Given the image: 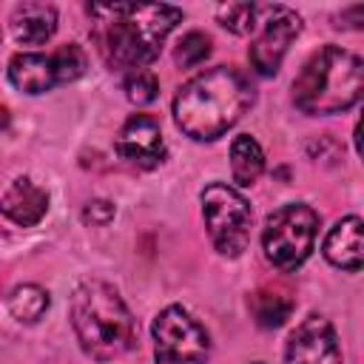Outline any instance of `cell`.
Segmentation results:
<instances>
[{
  "mask_svg": "<svg viewBox=\"0 0 364 364\" xmlns=\"http://www.w3.org/2000/svg\"><path fill=\"white\" fill-rule=\"evenodd\" d=\"M88 17L102 60L114 71L128 74L148 68L159 57L182 11L165 3H91Z\"/></svg>",
  "mask_w": 364,
  "mask_h": 364,
  "instance_id": "6da1fadb",
  "label": "cell"
},
{
  "mask_svg": "<svg viewBox=\"0 0 364 364\" xmlns=\"http://www.w3.org/2000/svg\"><path fill=\"white\" fill-rule=\"evenodd\" d=\"M253 97V85L242 71L230 65L205 68L176 91L173 122L185 136L210 142L228 134L245 117Z\"/></svg>",
  "mask_w": 364,
  "mask_h": 364,
  "instance_id": "7a4b0ae2",
  "label": "cell"
},
{
  "mask_svg": "<svg viewBox=\"0 0 364 364\" xmlns=\"http://www.w3.org/2000/svg\"><path fill=\"white\" fill-rule=\"evenodd\" d=\"M71 327L80 347L97 361H114L136 344V321L128 304L100 279H85L74 287Z\"/></svg>",
  "mask_w": 364,
  "mask_h": 364,
  "instance_id": "3957f363",
  "label": "cell"
},
{
  "mask_svg": "<svg viewBox=\"0 0 364 364\" xmlns=\"http://www.w3.org/2000/svg\"><path fill=\"white\" fill-rule=\"evenodd\" d=\"M364 63L341 46H321L293 80V102L310 117L341 114L361 100Z\"/></svg>",
  "mask_w": 364,
  "mask_h": 364,
  "instance_id": "277c9868",
  "label": "cell"
},
{
  "mask_svg": "<svg viewBox=\"0 0 364 364\" xmlns=\"http://www.w3.org/2000/svg\"><path fill=\"white\" fill-rule=\"evenodd\" d=\"M318 233V213L304 202H290L273 210L262 230V247L273 267L296 270L307 262Z\"/></svg>",
  "mask_w": 364,
  "mask_h": 364,
  "instance_id": "5b68a950",
  "label": "cell"
},
{
  "mask_svg": "<svg viewBox=\"0 0 364 364\" xmlns=\"http://www.w3.org/2000/svg\"><path fill=\"white\" fill-rule=\"evenodd\" d=\"M199 199H202V216H205V228L213 247L222 256H230V259L239 256L247 247L250 225H253V210L247 199L225 182H210Z\"/></svg>",
  "mask_w": 364,
  "mask_h": 364,
  "instance_id": "8992f818",
  "label": "cell"
},
{
  "mask_svg": "<svg viewBox=\"0 0 364 364\" xmlns=\"http://www.w3.org/2000/svg\"><path fill=\"white\" fill-rule=\"evenodd\" d=\"M88 57L77 43H65L51 54L20 51L9 63V80L23 94H46L54 85L74 82L85 74Z\"/></svg>",
  "mask_w": 364,
  "mask_h": 364,
  "instance_id": "52a82bcc",
  "label": "cell"
},
{
  "mask_svg": "<svg viewBox=\"0 0 364 364\" xmlns=\"http://www.w3.org/2000/svg\"><path fill=\"white\" fill-rule=\"evenodd\" d=\"M154 358L156 364H205L210 353L208 330L179 304L156 313L154 324Z\"/></svg>",
  "mask_w": 364,
  "mask_h": 364,
  "instance_id": "ba28073f",
  "label": "cell"
},
{
  "mask_svg": "<svg viewBox=\"0 0 364 364\" xmlns=\"http://www.w3.org/2000/svg\"><path fill=\"white\" fill-rule=\"evenodd\" d=\"M301 31V17L287 6H264L250 43V65L262 77H273Z\"/></svg>",
  "mask_w": 364,
  "mask_h": 364,
  "instance_id": "9c48e42d",
  "label": "cell"
},
{
  "mask_svg": "<svg viewBox=\"0 0 364 364\" xmlns=\"http://www.w3.org/2000/svg\"><path fill=\"white\" fill-rule=\"evenodd\" d=\"M287 364H344V353L333 324L321 316H307L287 338Z\"/></svg>",
  "mask_w": 364,
  "mask_h": 364,
  "instance_id": "30bf717a",
  "label": "cell"
},
{
  "mask_svg": "<svg viewBox=\"0 0 364 364\" xmlns=\"http://www.w3.org/2000/svg\"><path fill=\"white\" fill-rule=\"evenodd\" d=\"M117 154L136 168H156L165 159L162 128L148 114H134L117 134Z\"/></svg>",
  "mask_w": 364,
  "mask_h": 364,
  "instance_id": "8fae6325",
  "label": "cell"
},
{
  "mask_svg": "<svg viewBox=\"0 0 364 364\" xmlns=\"http://www.w3.org/2000/svg\"><path fill=\"white\" fill-rule=\"evenodd\" d=\"M48 210V193L28 176H17L0 196V213L20 228H34Z\"/></svg>",
  "mask_w": 364,
  "mask_h": 364,
  "instance_id": "7c38bea8",
  "label": "cell"
},
{
  "mask_svg": "<svg viewBox=\"0 0 364 364\" xmlns=\"http://www.w3.org/2000/svg\"><path fill=\"white\" fill-rule=\"evenodd\" d=\"M361 230H364V225L358 216H347V219L336 222V228L324 239V259L333 267H341L347 273H358L361 270V253H364Z\"/></svg>",
  "mask_w": 364,
  "mask_h": 364,
  "instance_id": "4fadbf2b",
  "label": "cell"
},
{
  "mask_svg": "<svg viewBox=\"0 0 364 364\" xmlns=\"http://www.w3.org/2000/svg\"><path fill=\"white\" fill-rule=\"evenodd\" d=\"M11 37L23 46H43L57 31V9L51 3H20L9 20Z\"/></svg>",
  "mask_w": 364,
  "mask_h": 364,
  "instance_id": "5bb4252c",
  "label": "cell"
},
{
  "mask_svg": "<svg viewBox=\"0 0 364 364\" xmlns=\"http://www.w3.org/2000/svg\"><path fill=\"white\" fill-rule=\"evenodd\" d=\"M264 171V151L250 134H239L230 142V173L239 188L253 185Z\"/></svg>",
  "mask_w": 364,
  "mask_h": 364,
  "instance_id": "9a60e30c",
  "label": "cell"
},
{
  "mask_svg": "<svg viewBox=\"0 0 364 364\" xmlns=\"http://www.w3.org/2000/svg\"><path fill=\"white\" fill-rule=\"evenodd\" d=\"M48 304H51V299H48V293H46L40 284H20V287H14L11 296H9V310H11V316H14L17 321H23V324L40 321V318L46 316Z\"/></svg>",
  "mask_w": 364,
  "mask_h": 364,
  "instance_id": "2e32d148",
  "label": "cell"
},
{
  "mask_svg": "<svg viewBox=\"0 0 364 364\" xmlns=\"http://www.w3.org/2000/svg\"><path fill=\"white\" fill-rule=\"evenodd\" d=\"M250 310H253V318L259 327L273 330V327L284 324V318L293 313V301L279 290H256L250 296Z\"/></svg>",
  "mask_w": 364,
  "mask_h": 364,
  "instance_id": "e0dca14e",
  "label": "cell"
},
{
  "mask_svg": "<svg viewBox=\"0 0 364 364\" xmlns=\"http://www.w3.org/2000/svg\"><path fill=\"white\" fill-rule=\"evenodd\" d=\"M262 9L264 6H256V3H228V6H219L216 9V17L233 34H253L256 26H259Z\"/></svg>",
  "mask_w": 364,
  "mask_h": 364,
  "instance_id": "ac0fdd59",
  "label": "cell"
},
{
  "mask_svg": "<svg viewBox=\"0 0 364 364\" xmlns=\"http://www.w3.org/2000/svg\"><path fill=\"white\" fill-rule=\"evenodd\" d=\"M122 85H125L128 100L136 102V105H148L159 94V80L151 68H136V71L122 74Z\"/></svg>",
  "mask_w": 364,
  "mask_h": 364,
  "instance_id": "d6986e66",
  "label": "cell"
},
{
  "mask_svg": "<svg viewBox=\"0 0 364 364\" xmlns=\"http://www.w3.org/2000/svg\"><path fill=\"white\" fill-rule=\"evenodd\" d=\"M208 54H210V37L202 34V31H188V34L176 43L173 60H176L182 68H193V65H199Z\"/></svg>",
  "mask_w": 364,
  "mask_h": 364,
  "instance_id": "ffe728a7",
  "label": "cell"
},
{
  "mask_svg": "<svg viewBox=\"0 0 364 364\" xmlns=\"http://www.w3.org/2000/svg\"><path fill=\"white\" fill-rule=\"evenodd\" d=\"M82 219L91 222V225H108L114 219V205L105 202V199H91L85 208H82Z\"/></svg>",
  "mask_w": 364,
  "mask_h": 364,
  "instance_id": "44dd1931",
  "label": "cell"
}]
</instances>
